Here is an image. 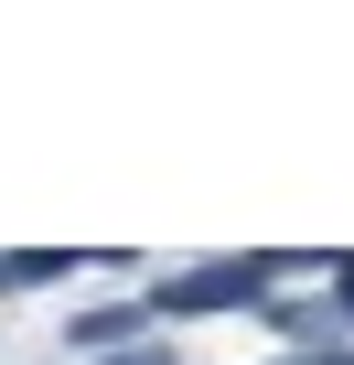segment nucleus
Listing matches in <instances>:
<instances>
[{
	"instance_id": "f257e3e1",
	"label": "nucleus",
	"mask_w": 354,
	"mask_h": 365,
	"mask_svg": "<svg viewBox=\"0 0 354 365\" xmlns=\"http://www.w3.org/2000/svg\"><path fill=\"white\" fill-rule=\"evenodd\" d=\"M269 290V258H226V269H172L161 279V312H236Z\"/></svg>"
},
{
	"instance_id": "f03ea898",
	"label": "nucleus",
	"mask_w": 354,
	"mask_h": 365,
	"mask_svg": "<svg viewBox=\"0 0 354 365\" xmlns=\"http://www.w3.org/2000/svg\"><path fill=\"white\" fill-rule=\"evenodd\" d=\"M129 333H140V312H129V301H108V312H86V322H76V344H86V354H108V344H129Z\"/></svg>"
},
{
	"instance_id": "7ed1b4c3",
	"label": "nucleus",
	"mask_w": 354,
	"mask_h": 365,
	"mask_svg": "<svg viewBox=\"0 0 354 365\" xmlns=\"http://www.w3.org/2000/svg\"><path fill=\"white\" fill-rule=\"evenodd\" d=\"M76 247H22V258H0V279H65Z\"/></svg>"
},
{
	"instance_id": "20e7f679",
	"label": "nucleus",
	"mask_w": 354,
	"mask_h": 365,
	"mask_svg": "<svg viewBox=\"0 0 354 365\" xmlns=\"http://www.w3.org/2000/svg\"><path fill=\"white\" fill-rule=\"evenodd\" d=\"M333 301H343V322H354V258H333Z\"/></svg>"
},
{
	"instance_id": "39448f33",
	"label": "nucleus",
	"mask_w": 354,
	"mask_h": 365,
	"mask_svg": "<svg viewBox=\"0 0 354 365\" xmlns=\"http://www.w3.org/2000/svg\"><path fill=\"white\" fill-rule=\"evenodd\" d=\"M108 365H172V354H108Z\"/></svg>"
},
{
	"instance_id": "423d86ee",
	"label": "nucleus",
	"mask_w": 354,
	"mask_h": 365,
	"mask_svg": "<svg viewBox=\"0 0 354 365\" xmlns=\"http://www.w3.org/2000/svg\"><path fill=\"white\" fill-rule=\"evenodd\" d=\"M290 365H333V354H290Z\"/></svg>"
}]
</instances>
